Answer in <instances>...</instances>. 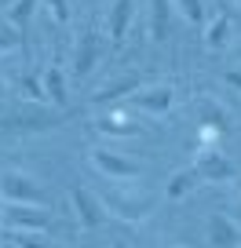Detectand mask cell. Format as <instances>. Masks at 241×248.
I'll use <instances>...</instances> for the list:
<instances>
[{
	"label": "cell",
	"mask_w": 241,
	"mask_h": 248,
	"mask_svg": "<svg viewBox=\"0 0 241 248\" xmlns=\"http://www.w3.org/2000/svg\"><path fill=\"white\" fill-rule=\"evenodd\" d=\"M0 197L8 204H44V186L37 183V179L22 175V171H4V179H0Z\"/></svg>",
	"instance_id": "1"
},
{
	"label": "cell",
	"mask_w": 241,
	"mask_h": 248,
	"mask_svg": "<svg viewBox=\"0 0 241 248\" xmlns=\"http://www.w3.org/2000/svg\"><path fill=\"white\" fill-rule=\"evenodd\" d=\"M88 161H92L95 171H102V175L110 179V183H125V179H139V161H132V157L117 154V150H92L88 154Z\"/></svg>",
	"instance_id": "2"
},
{
	"label": "cell",
	"mask_w": 241,
	"mask_h": 248,
	"mask_svg": "<svg viewBox=\"0 0 241 248\" xmlns=\"http://www.w3.org/2000/svg\"><path fill=\"white\" fill-rule=\"evenodd\" d=\"M194 168H197V175H201V183H230V179L238 175V164H234L230 157H223L216 146H201Z\"/></svg>",
	"instance_id": "3"
},
{
	"label": "cell",
	"mask_w": 241,
	"mask_h": 248,
	"mask_svg": "<svg viewBox=\"0 0 241 248\" xmlns=\"http://www.w3.org/2000/svg\"><path fill=\"white\" fill-rule=\"evenodd\" d=\"M0 223L8 226V230H40L44 233L51 226V216L40 212V204H8V208L0 212Z\"/></svg>",
	"instance_id": "4"
},
{
	"label": "cell",
	"mask_w": 241,
	"mask_h": 248,
	"mask_svg": "<svg viewBox=\"0 0 241 248\" xmlns=\"http://www.w3.org/2000/svg\"><path fill=\"white\" fill-rule=\"evenodd\" d=\"M99 201L106 204V212H113L117 219H128V223H139L150 212V204H154L150 197H125V194H117V190H106Z\"/></svg>",
	"instance_id": "5"
},
{
	"label": "cell",
	"mask_w": 241,
	"mask_h": 248,
	"mask_svg": "<svg viewBox=\"0 0 241 248\" xmlns=\"http://www.w3.org/2000/svg\"><path fill=\"white\" fill-rule=\"evenodd\" d=\"M73 208H77V219L84 230H95V226L106 219V204L99 201V197L92 194V190H84V186H73Z\"/></svg>",
	"instance_id": "6"
},
{
	"label": "cell",
	"mask_w": 241,
	"mask_h": 248,
	"mask_svg": "<svg viewBox=\"0 0 241 248\" xmlns=\"http://www.w3.org/2000/svg\"><path fill=\"white\" fill-rule=\"evenodd\" d=\"M209 245L212 248H241V226L226 212H212L209 219Z\"/></svg>",
	"instance_id": "7"
},
{
	"label": "cell",
	"mask_w": 241,
	"mask_h": 248,
	"mask_svg": "<svg viewBox=\"0 0 241 248\" xmlns=\"http://www.w3.org/2000/svg\"><path fill=\"white\" fill-rule=\"evenodd\" d=\"M95 62H99V30H88L84 37H80V44H77V55H73V77L77 80H84L88 73L95 70Z\"/></svg>",
	"instance_id": "8"
},
{
	"label": "cell",
	"mask_w": 241,
	"mask_h": 248,
	"mask_svg": "<svg viewBox=\"0 0 241 248\" xmlns=\"http://www.w3.org/2000/svg\"><path fill=\"white\" fill-rule=\"evenodd\" d=\"M194 109H197V121H201V128H212V132H219V135L230 132V113H226L219 102H212V99H197V102H194Z\"/></svg>",
	"instance_id": "9"
},
{
	"label": "cell",
	"mask_w": 241,
	"mask_h": 248,
	"mask_svg": "<svg viewBox=\"0 0 241 248\" xmlns=\"http://www.w3.org/2000/svg\"><path fill=\"white\" fill-rule=\"evenodd\" d=\"M172 11L176 4L172 0H150V37L154 40H168L172 37Z\"/></svg>",
	"instance_id": "10"
},
{
	"label": "cell",
	"mask_w": 241,
	"mask_h": 248,
	"mask_svg": "<svg viewBox=\"0 0 241 248\" xmlns=\"http://www.w3.org/2000/svg\"><path fill=\"white\" fill-rule=\"evenodd\" d=\"M132 102H135V106H143L146 113H168V106H172V88H168V84H161V88L135 92V95H132Z\"/></svg>",
	"instance_id": "11"
},
{
	"label": "cell",
	"mask_w": 241,
	"mask_h": 248,
	"mask_svg": "<svg viewBox=\"0 0 241 248\" xmlns=\"http://www.w3.org/2000/svg\"><path fill=\"white\" fill-rule=\"evenodd\" d=\"M132 15H135V0H113V8H110V37L113 40H125L128 26H132Z\"/></svg>",
	"instance_id": "12"
},
{
	"label": "cell",
	"mask_w": 241,
	"mask_h": 248,
	"mask_svg": "<svg viewBox=\"0 0 241 248\" xmlns=\"http://www.w3.org/2000/svg\"><path fill=\"white\" fill-rule=\"evenodd\" d=\"M92 124L99 132H106V135H139V124H135L128 113H99Z\"/></svg>",
	"instance_id": "13"
},
{
	"label": "cell",
	"mask_w": 241,
	"mask_h": 248,
	"mask_svg": "<svg viewBox=\"0 0 241 248\" xmlns=\"http://www.w3.org/2000/svg\"><path fill=\"white\" fill-rule=\"evenodd\" d=\"M44 92H48V99H51L55 106H66V102H70V95H66V77H63V66H59V62H51L44 70Z\"/></svg>",
	"instance_id": "14"
},
{
	"label": "cell",
	"mask_w": 241,
	"mask_h": 248,
	"mask_svg": "<svg viewBox=\"0 0 241 248\" xmlns=\"http://www.w3.org/2000/svg\"><path fill=\"white\" fill-rule=\"evenodd\" d=\"M139 73H128V77H121V80H113V84H106L99 95H95V102H113V99H125V95H135L139 92Z\"/></svg>",
	"instance_id": "15"
},
{
	"label": "cell",
	"mask_w": 241,
	"mask_h": 248,
	"mask_svg": "<svg viewBox=\"0 0 241 248\" xmlns=\"http://www.w3.org/2000/svg\"><path fill=\"white\" fill-rule=\"evenodd\" d=\"M197 183H201V175H197V168L190 164V168H179L176 175L168 179V186H164V194H168L172 201H179V197L187 194V190H194Z\"/></svg>",
	"instance_id": "16"
},
{
	"label": "cell",
	"mask_w": 241,
	"mask_h": 248,
	"mask_svg": "<svg viewBox=\"0 0 241 248\" xmlns=\"http://www.w3.org/2000/svg\"><path fill=\"white\" fill-rule=\"evenodd\" d=\"M230 37V15H216L209 26H205V47L209 51H219Z\"/></svg>",
	"instance_id": "17"
},
{
	"label": "cell",
	"mask_w": 241,
	"mask_h": 248,
	"mask_svg": "<svg viewBox=\"0 0 241 248\" xmlns=\"http://www.w3.org/2000/svg\"><path fill=\"white\" fill-rule=\"evenodd\" d=\"M37 4H40V0H15V4H11L8 18H11V26H15L18 37L30 33V18H33V11H37Z\"/></svg>",
	"instance_id": "18"
},
{
	"label": "cell",
	"mask_w": 241,
	"mask_h": 248,
	"mask_svg": "<svg viewBox=\"0 0 241 248\" xmlns=\"http://www.w3.org/2000/svg\"><path fill=\"white\" fill-rule=\"evenodd\" d=\"M8 245H15V248H51V241H44L40 230H8Z\"/></svg>",
	"instance_id": "19"
},
{
	"label": "cell",
	"mask_w": 241,
	"mask_h": 248,
	"mask_svg": "<svg viewBox=\"0 0 241 248\" xmlns=\"http://www.w3.org/2000/svg\"><path fill=\"white\" fill-rule=\"evenodd\" d=\"M176 8H179V15L187 18V22L205 26V0H176Z\"/></svg>",
	"instance_id": "20"
},
{
	"label": "cell",
	"mask_w": 241,
	"mask_h": 248,
	"mask_svg": "<svg viewBox=\"0 0 241 248\" xmlns=\"http://www.w3.org/2000/svg\"><path fill=\"white\" fill-rule=\"evenodd\" d=\"M22 95L26 99H44V77H37V73H22Z\"/></svg>",
	"instance_id": "21"
},
{
	"label": "cell",
	"mask_w": 241,
	"mask_h": 248,
	"mask_svg": "<svg viewBox=\"0 0 241 248\" xmlns=\"http://www.w3.org/2000/svg\"><path fill=\"white\" fill-rule=\"evenodd\" d=\"M48 11H51V18L59 26H70V0H44Z\"/></svg>",
	"instance_id": "22"
},
{
	"label": "cell",
	"mask_w": 241,
	"mask_h": 248,
	"mask_svg": "<svg viewBox=\"0 0 241 248\" xmlns=\"http://www.w3.org/2000/svg\"><path fill=\"white\" fill-rule=\"evenodd\" d=\"M11 47H18V37L11 33V26H0V51H11Z\"/></svg>",
	"instance_id": "23"
},
{
	"label": "cell",
	"mask_w": 241,
	"mask_h": 248,
	"mask_svg": "<svg viewBox=\"0 0 241 248\" xmlns=\"http://www.w3.org/2000/svg\"><path fill=\"white\" fill-rule=\"evenodd\" d=\"M223 80L234 88V92H241V66H234V70H226L223 73Z\"/></svg>",
	"instance_id": "24"
},
{
	"label": "cell",
	"mask_w": 241,
	"mask_h": 248,
	"mask_svg": "<svg viewBox=\"0 0 241 248\" xmlns=\"http://www.w3.org/2000/svg\"><path fill=\"white\" fill-rule=\"evenodd\" d=\"M4 95H8V84H4V80H0V99H4Z\"/></svg>",
	"instance_id": "25"
},
{
	"label": "cell",
	"mask_w": 241,
	"mask_h": 248,
	"mask_svg": "<svg viewBox=\"0 0 241 248\" xmlns=\"http://www.w3.org/2000/svg\"><path fill=\"white\" fill-rule=\"evenodd\" d=\"M157 248H183V245H157Z\"/></svg>",
	"instance_id": "26"
},
{
	"label": "cell",
	"mask_w": 241,
	"mask_h": 248,
	"mask_svg": "<svg viewBox=\"0 0 241 248\" xmlns=\"http://www.w3.org/2000/svg\"><path fill=\"white\" fill-rule=\"evenodd\" d=\"M238 59H241V47H238Z\"/></svg>",
	"instance_id": "27"
},
{
	"label": "cell",
	"mask_w": 241,
	"mask_h": 248,
	"mask_svg": "<svg viewBox=\"0 0 241 248\" xmlns=\"http://www.w3.org/2000/svg\"><path fill=\"white\" fill-rule=\"evenodd\" d=\"M4 248H15V245H4Z\"/></svg>",
	"instance_id": "28"
},
{
	"label": "cell",
	"mask_w": 241,
	"mask_h": 248,
	"mask_svg": "<svg viewBox=\"0 0 241 248\" xmlns=\"http://www.w3.org/2000/svg\"><path fill=\"white\" fill-rule=\"evenodd\" d=\"M238 219H241V212H238Z\"/></svg>",
	"instance_id": "29"
},
{
	"label": "cell",
	"mask_w": 241,
	"mask_h": 248,
	"mask_svg": "<svg viewBox=\"0 0 241 248\" xmlns=\"http://www.w3.org/2000/svg\"><path fill=\"white\" fill-rule=\"evenodd\" d=\"M0 212H4V208H0Z\"/></svg>",
	"instance_id": "30"
},
{
	"label": "cell",
	"mask_w": 241,
	"mask_h": 248,
	"mask_svg": "<svg viewBox=\"0 0 241 248\" xmlns=\"http://www.w3.org/2000/svg\"><path fill=\"white\" fill-rule=\"evenodd\" d=\"M238 4H241V0H238Z\"/></svg>",
	"instance_id": "31"
}]
</instances>
